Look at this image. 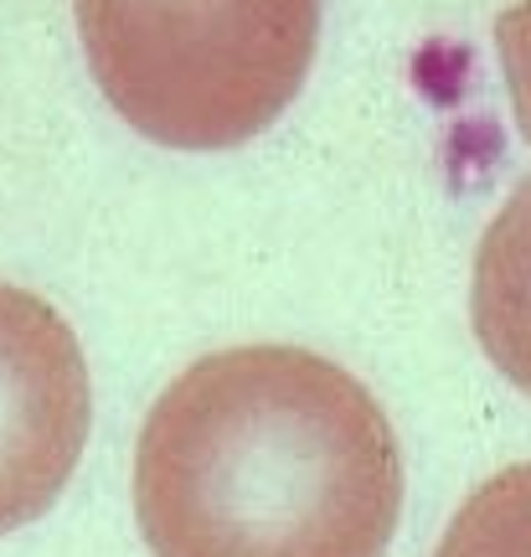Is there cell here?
Returning <instances> with one entry per match:
<instances>
[{
	"label": "cell",
	"mask_w": 531,
	"mask_h": 557,
	"mask_svg": "<svg viewBox=\"0 0 531 557\" xmlns=\"http://www.w3.org/2000/svg\"><path fill=\"white\" fill-rule=\"evenodd\" d=\"M397 511L382 403L305 346L192 361L139 429L135 517L156 557H387Z\"/></svg>",
	"instance_id": "obj_1"
},
{
	"label": "cell",
	"mask_w": 531,
	"mask_h": 557,
	"mask_svg": "<svg viewBox=\"0 0 531 557\" xmlns=\"http://www.w3.org/2000/svg\"><path fill=\"white\" fill-rule=\"evenodd\" d=\"M94 83L171 150H233L295 103L320 0H73Z\"/></svg>",
	"instance_id": "obj_2"
},
{
	"label": "cell",
	"mask_w": 531,
	"mask_h": 557,
	"mask_svg": "<svg viewBox=\"0 0 531 557\" xmlns=\"http://www.w3.org/2000/svg\"><path fill=\"white\" fill-rule=\"evenodd\" d=\"M94 423L73 325L32 289L0 284V537L62 496Z\"/></svg>",
	"instance_id": "obj_3"
},
{
	"label": "cell",
	"mask_w": 531,
	"mask_h": 557,
	"mask_svg": "<svg viewBox=\"0 0 531 557\" xmlns=\"http://www.w3.org/2000/svg\"><path fill=\"white\" fill-rule=\"evenodd\" d=\"M470 320L501 377L531 398V176L506 197L474 248Z\"/></svg>",
	"instance_id": "obj_4"
},
{
	"label": "cell",
	"mask_w": 531,
	"mask_h": 557,
	"mask_svg": "<svg viewBox=\"0 0 531 557\" xmlns=\"http://www.w3.org/2000/svg\"><path fill=\"white\" fill-rule=\"evenodd\" d=\"M433 557H531V459L474 485Z\"/></svg>",
	"instance_id": "obj_5"
},
{
	"label": "cell",
	"mask_w": 531,
	"mask_h": 557,
	"mask_svg": "<svg viewBox=\"0 0 531 557\" xmlns=\"http://www.w3.org/2000/svg\"><path fill=\"white\" fill-rule=\"evenodd\" d=\"M495 52H501V73H506V88H511L516 129L531 145V0H516L511 11H501Z\"/></svg>",
	"instance_id": "obj_6"
}]
</instances>
